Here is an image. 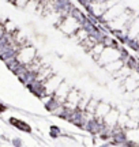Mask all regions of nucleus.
<instances>
[{
    "label": "nucleus",
    "instance_id": "obj_1",
    "mask_svg": "<svg viewBox=\"0 0 139 147\" xmlns=\"http://www.w3.org/2000/svg\"><path fill=\"white\" fill-rule=\"evenodd\" d=\"M23 57H26L23 64L30 63V61L33 60V57H34V49H33V48H23V49L21 51V53H19V56H18V60L22 61Z\"/></svg>",
    "mask_w": 139,
    "mask_h": 147
},
{
    "label": "nucleus",
    "instance_id": "obj_2",
    "mask_svg": "<svg viewBox=\"0 0 139 147\" xmlns=\"http://www.w3.org/2000/svg\"><path fill=\"white\" fill-rule=\"evenodd\" d=\"M11 123H12L14 125H16V127H18V128H22L23 131H26V132H29V131H30V127L27 125V124H25V123H22V121L11 120Z\"/></svg>",
    "mask_w": 139,
    "mask_h": 147
}]
</instances>
